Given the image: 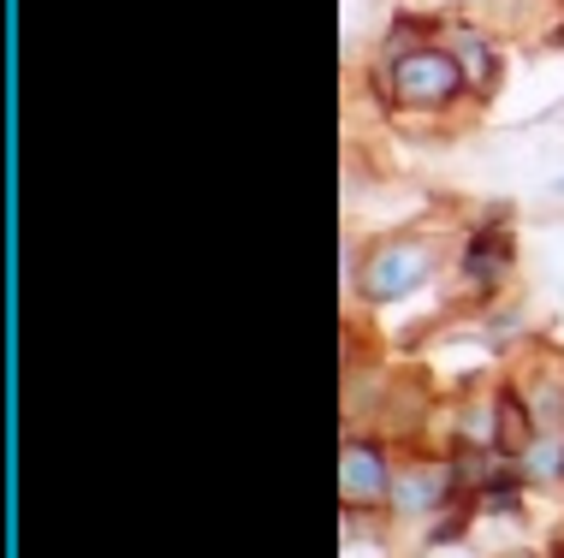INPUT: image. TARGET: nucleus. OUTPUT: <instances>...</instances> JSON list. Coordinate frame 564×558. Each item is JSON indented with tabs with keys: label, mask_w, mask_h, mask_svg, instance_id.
I'll return each instance as SVG.
<instances>
[{
	"label": "nucleus",
	"mask_w": 564,
	"mask_h": 558,
	"mask_svg": "<svg viewBox=\"0 0 564 558\" xmlns=\"http://www.w3.org/2000/svg\"><path fill=\"white\" fill-rule=\"evenodd\" d=\"M429 274H434V250L416 244V238H404V244H380L375 250V262L362 267V292H369L375 304H387V297L416 292Z\"/></svg>",
	"instance_id": "obj_2"
},
{
	"label": "nucleus",
	"mask_w": 564,
	"mask_h": 558,
	"mask_svg": "<svg viewBox=\"0 0 564 558\" xmlns=\"http://www.w3.org/2000/svg\"><path fill=\"white\" fill-rule=\"evenodd\" d=\"M339 493H345V505H380V500H392L387 458H380L375 446H345L339 451Z\"/></svg>",
	"instance_id": "obj_3"
},
{
	"label": "nucleus",
	"mask_w": 564,
	"mask_h": 558,
	"mask_svg": "<svg viewBox=\"0 0 564 558\" xmlns=\"http://www.w3.org/2000/svg\"><path fill=\"white\" fill-rule=\"evenodd\" d=\"M446 470H410V475H399L392 481V505L399 511H429V505H440L446 500Z\"/></svg>",
	"instance_id": "obj_5"
},
{
	"label": "nucleus",
	"mask_w": 564,
	"mask_h": 558,
	"mask_svg": "<svg viewBox=\"0 0 564 558\" xmlns=\"http://www.w3.org/2000/svg\"><path fill=\"white\" fill-rule=\"evenodd\" d=\"M506 262H511L506 238H476V250H469V274H476V280H494Z\"/></svg>",
	"instance_id": "obj_7"
},
{
	"label": "nucleus",
	"mask_w": 564,
	"mask_h": 558,
	"mask_svg": "<svg viewBox=\"0 0 564 558\" xmlns=\"http://www.w3.org/2000/svg\"><path fill=\"white\" fill-rule=\"evenodd\" d=\"M457 89L469 84L452 48H416V54H399V66H392V96L404 108H446Z\"/></svg>",
	"instance_id": "obj_1"
},
{
	"label": "nucleus",
	"mask_w": 564,
	"mask_h": 558,
	"mask_svg": "<svg viewBox=\"0 0 564 558\" xmlns=\"http://www.w3.org/2000/svg\"><path fill=\"white\" fill-rule=\"evenodd\" d=\"M523 470L529 475H564V440H553V434H535L523 451Z\"/></svg>",
	"instance_id": "obj_6"
},
{
	"label": "nucleus",
	"mask_w": 564,
	"mask_h": 558,
	"mask_svg": "<svg viewBox=\"0 0 564 558\" xmlns=\"http://www.w3.org/2000/svg\"><path fill=\"white\" fill-rule=\"evenodd\" d=\"M452 54H457V66H464V84L469 89H494L499 78V59H494V42L481 36V30H457V42H452Z\"/></svg>",
	"instance_id": "obj_4"
}]
</instances>
